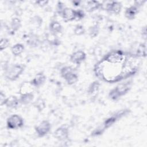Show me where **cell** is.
Instances as JSON below:
<instances>
[{"label":"cell","mask_w":147,"mask_h":147,"mask_svg":"<svg viewBox=\"0 0 147 147\" xmlns=\"http://www.w3.org/2000/svg\"><path fill=\"white\" fill-rule=\"evenodd\" d=\"M132 84V80H129L127 82L118 84L115 87L110 91L109 93V98L113 101L118 100L130 90Z\"/></svg>","instance_id":"6da1fadb"},{"label":"cell","mask_w":147,"mask_h":147,"mask_svg":"<svg viewBox=\"0 0 147 147\" xmlns=\"http://www.w3.org/2000/svg\"><path fill=\"white\" fill-rule=\"evenodd\" d=\"M25 69V67L20 64H14L6 69L5 77L10 81H15L20 78Z\"/></svg>","instance_id":"7a4b0ae2"},{"label":"cell","mask_w":147,"mask_h":147,"mask_svg":"<svg viewBox=\"0 0 147 147\" xmlns=\"http://www.w3.org/2000/svg\"><path fill=\"white\" fill-rule=\"evenodd\" d=\"M129 110H121L120 111H118V112L115 113L114 114L112 115L111 116L107 118L105 120L103 123H102V125L101 126L103 129L105 131L106 129L111 127L112 125H113L118 119L126 115L128 113Z\"/></svg>","instance_id":"3957f363"},{"label":"cell","mask_w":147,"mask_h":147,"mask_svg":"<svg viewBox=\"0 0 147 147\" xmlns=\"http://www.w3.org/2000/svg\"><path fill=\"white\" fill-rule=\"evenodd\" d=\"M23 118L18 114H13L6 120V126L9 129H18L24 126Z\"/></svg>","instance_id":"277c9868"},{"label":"cell","mask_w":147,"mask_h":147,"mask_svg":"<svg viewBox=\"0 0 147 147\" xmlns=\"http://www.w3.org/2000/svg\"><path fill=\"white\" fill-rule=\"evenodd\" d=\"M51 123L47 120L42 121L38 125L34 127L35 131L39 137H42L46 136L51 130Z\"/></svg>","instance_id":"5b68a950"},{"label":"cell","mask_w":147,"mask_h":147,"mask_svg":"<svg viewBox=\"0 0 147 147\" xmlns=\"http://www.w3.org/2000/svg\"><path fill=\"white\" fill-rule=\"evenodd\" d=\"M69 129L65 126L57 127L54 131V137L60 141H64L69 138Z\"/></svg>","instance_id":"8992f818"},{"label":"cell","mask_w":147,"mask_h":147,"mask_svg":"<svg viewBox=\"0 0 147 147\" xmlns=\"http://www.w3.org/2000/svg\"><path fill=\"white\" fill-rule=\"evenodd\" d=\"M122 7V3L120 2L111 1L106 3V10L110 13L118 14L121 12Z\"/></svg>","instance_id":"52a82bcc"},{"label":"cell","mask_w":147,"mask_h":147,"mask_svg":"<svg viewBox=\"0 0 147 147\" xmlns=\"http://www.w3.org/2000/svg\"><path fill=\"white\" fill-rule=\"evenodd\" d=\"M70 61L75 64H80L86 59V54L83 51H77L70 55Z\"/></svg>","instance_id":"ba28073f"},{"label":"cell","mask_w":147,"mask_h":147,"mask_svg":"<svg viewBox=\"0 0 147 147\" xmlns=\"http://www.w3.org/2000/svg\"><path fill=\"white\" fill-rule=\"evenodd\" d=\"M60 16L65 22L72 21L75 20L76 10L65 7L61 12Z\"/></svg>","instance_id":"9c48e42d"},{"label":"cell","mask_w":147,"mask_h":147,"mask_svg":"<svg viewBox=\"0 0 147 147\" xmlns=\"http://www.w3.org/2000/svg\"><path fill=\"white\" fill-rule=\"evenodd\" d=\"M47 77L45 74L42 72H39L36 75V76L33 78V79L30 82V84L34 87H40L46 81Z\"/></svg>","instance_id":"30bf717a"},{"label":"cell","mask_w":147,"mask_h":147,"mask_svg":"<svg viewBox=\"0 0 147 147\" xmlns=\"http://www.w3.org/2000/svg\"><path fill=\"white\" fill-rule=\"evenodd\" d=\"M102 4L98 1H88L86 2L84 8L88 12H92L102 7Z\"/></svg>","instance_id":"8fae6325"},{"label":"cell","mask_w":147,"mask_h":147,"mask_svg":"<svg viewBox=\"0 0 147 147\" xmlns=\"http://www.w3.org/2000/svg\"><path fill=\"white\" fill-rule=\"evenodd\" d=\"M139 8L135 5L127 7L125 11V17L128 20H133L138 13Z\"/></svg>","instance_id":"7c38bea8"},{"label":"cell","mask_w":147,"mask_h":147,"mask_svg":"<svg viewBox=\"0 0 147 147\" xmlns=\"http://www.w3.org/2000/svg\"><path fill=\"white\" fill-rule=\"evenodd\" d=\"M49 29L53 35L56 36L62 32L63 26L59 22L57 21H52L49 25Z\"/></svg>","instance_id":"4fadbf2b"},{"label":"cell","mask_w":147,"mask_h":147,"mask_svg":"<svg viewBox=\"0 0 147 147\" xmlns=\"http://www.w3.org/2000/svg\"><path fill=\"white\" fill-rule=\"evenodd\" d=\"M20 103V100L16 96L11 95L6 98L4 105L8 108L15 109L18 107Z\"/></svg>","instance_id":"5bb4252c"},{"label":"cell","mask_w":147,"mask_h":147,"mask_svg":"<svg viewBox=\"0 0 147 147\" xmlns=\"http://www.w3.org/2000/svg\"><path fill=\"white\" fill-rule=\"evenodd\" d=\"M34 99V94L32 91L21 93L19 98L20 102L23 105H28Z\"/></svg>","instance_id":"9a60e30c"},{"label":"cell","mask_w":147,"mask_h":147,"mask_svg":"<svg viewBox=\"0 0 147 147\" xmlns=\"http://www.w3.org/2000/svg\"><path fill=\"white\" fill-rule=\"evenodd\" d=\"M146 48L145 43H141L138 45L137 48L135 53L133 54H130L131 56L136 57L137 58L138 57H145L146 55Z\"/></svg>","instance_id":"2e32d148"},{"label":"cell","mask_w":147,"mask_h":147,"mask_svg":"<svg viewBox=\"0 0 147 147\" xmlns=\"http://www.w3.org/2000/svg\"><path fill=\"white\" fill-rule=\"evenodd\" d=\"M24 51V46L21 43L14 44L11 48V52L15 56H20Z\"/></svg>","instance_id":"e0dca14e"},{"label":"cell","mask_w":147,"mask_h":147,"mask_svg":"<svg viewBox=\"0 0 147 147\" xmlns=\"http://www.w3.org/2000/svg\"><path fill=\"white\" fill-rule=\"evenodd\" d=\"M100 84L99 81L95 80L91 83L88 88V92L90 95H94L96 94L99 90Z\"/></svg>","instance_id":"ac0fdd59"},{"label":"cell","mask_w":147,"mask_h":147,"mask_svg":"<svg viewBox=\"0 0 147 147\" xmlns=\"http://www.w3.org/2000/svg\"><path fill=\"white\" fill-rule=\"evenodd\" d=\"M21 26V21L20 19L17 17H14L12 18L10 22V28L13 32H16Z\"/></svg>","instance_id":"d6986e66"},{"label":"cell","mask_w":147,"mask_h":147,"mask_svg":"<svg viewBox=\"0 0 147 147\" xmlns=\"http://www.w3.org/2000/svg\"><path fill=\"white\" fill-rule=\"evenodd\" d=\"M78 79H79L78 75L75 72L70 74L64 79L66 83L69 85H72L75 84L78 81Z\"/></svg>","instance_id":"ffe728a7"},{"label":"cell","mask_w":147,"mask_h":147,"mask_svg":"<svg viewBox=\"0 0 147 147\" xmlns=\"http://www.w3.org/2000/svg\"><path fill=\"white\" fill-rule=\"evenodd\" d=\"M75 72L74 68L71 66H64L63 67L60 69V75L64 79L68 75Z\"/></svg>","instance_id":"44dd1931"},{"label":"cell","mask_w":147,"mask_h":147,"mask_svg":"<svg viewBox=\"0 0 147 147\" xmlns=\"http://www.w3.org/2000/svg\"><path fill=\"white\" fill-rule=\"evenodd\" d=\"M99 27L97 25H94L89 28L88 33L89 35L91 37H95L99 33Z\"/></svg>","instance_id":"7402d4cb"},{"label":"cell","mask_w":147,"mask_h":147,"mask_svg":"<svg viewBox=\"0 0 147 147\" xmlns=\"http://www.w3.org/2000/svg\"><path fill=\"white\" fill-rule=\"evenodd\" d=\"M26 42L27 44H28L29 45H31L32 47H37L40 43V41L37 37H36V36H32L29 37Z\"/></svg>","instance_id":"603a6c76"},{"label":"cell","mask_w":147,"mask_h":147,"mask_svg":"<svg viewBox=\"0 0 147 147\" xmlns=\"http://www.w3.org/2000/svg\"><path fill=\"white\" fill-rule=\"evenodd\" d=\"M34 106L39 110L42 111L45 107V101L42 98H38L34 103Z\"/></svg>","instance_id":"cb8c5ba5"},{"label":"cell","mask_w":147,"mask_h":147,"mask_svg":"<svg viewBox=\"0 0 147 147\" xmlns=\"http://www.w3.org/2000/svg\"><path fill=\"white\" fill-rule=\"evenodd\" d=\"M10 44V41L7 38H1L0 41V51H3L6 49Z\"/></svg>","instance_id":"d4e9b609"},{"label":"cell","mask_w":147,"mask_h":147,"mask_svg":"<svg viewBox=\"0 0 147 147\" xmlns=\"http://www.w3.org/2000/svg\"><path fill=\"white\" fill-rule=\"evenodd\" d=\"M74 33L77 36H81L84 34L85 29L82 25H77L74 30Z\"/></svg>","instance_id":"484cf974"},{"label":"cell","mask_w":147,"mask_h":147,"mask_svg":"<svg viewBox=\"0 0 147 147\" xmlns=\"http://www.w3.org/2000/svg\"><path fill=\"white\" fill-rule=\"evenodd\" d=\"M85 17V13L84 11L82 9H78L76 10V17L75 20L79 21L84 18Z\"/></svg>","instance_id":"4316f807"},{"label":"cell","mask_w":147,"mask_h":147,"mask_svg":"<svg viewBox=\"0 0 147 147\" xmlns=\"http://www.w3.org/2000/svg\"><path fill=\"white\" fill-rule=\"evenodd\" d=\"M65 4H64L63 2H60V1H59L57 3V6H56V10H57V13L60 15L61 12L63 11V10H64V9L65 7Z\"/></svg>","instance_id":"83f0119b"},{"label":"cell","mask_w":147,"mask_h":147,"mask_svg":"<svg viewBox=\"0 0 147 147\" xmlns=\"http://www.w3.org/2000/svg\"><path fill=\"white\" fill-rule=\"evenodd\" d=\"M7 97L6 96L5 94L2 92L1 91L0 92V105L3 106L5 105V102L6 101Z\"/></svg>","instance_id":"f1b7e54d"},{"label":"cell","mask_w":147,"mask_h":147,"mask_svg":"<svg viewBox=\"0 0 147 147\" xmlns=\"http://www.w3.org/2000/svg\"><path fill=\"white\" fill-rule=\"evenodd\" d=\"M48 1H36V3L38 5V6H40V7H43V6H45V5H47V4H48Z\"/></svg>","instance_id":"f546056e"},{"label":"cell","mask_w":147,"mask_h":147,"mask_svg":"<svg viewBox=\"0 0 147 147\" xmlns=\"http://www.w3.org/2000/svg\"><path fill=\"white\" fill-rule=\"evenodd\" d=\"M80 1H72V3L74 4L73 5L76 6H79V5H80Z\"/></svg>","instance_id":"4dcf8cb0"}]
</instances>
